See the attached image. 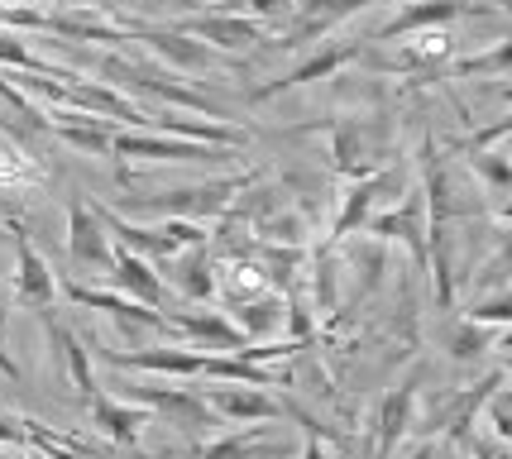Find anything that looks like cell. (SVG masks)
Segmentation results:
<instances>
[{"mask_svg":"<svg viewBox=\"0 0 512 459\" xmlns=\"http://www.w3.org/2000/svg\"><path fill=\"white\" fill-rule=\"evenodd\" d=\"M225 316L235 321V330L245 335L249 345H259V340H268V335H278V330H283L288 302H283V292H259V297H249V302L225 306Z\"/></svg>","mask_w":512,"mask_h":459,"instance_id":"obj_26","label":"cell"},{"mask_svg":"<svg viewBox=\"0 0 512 459\" xmlns=\"http://www.w3.org/2000/svg\"><path fill=\"white\" fill-rule=\"evenodd\" d=\"M407 459H441V440H436V436H426L422 445H417V450H412Z\"/></svg>","mask_w":512,"mask_h":459,"instance_id":"obj_36","label":"cell"},{"mask_svg":"<svg viewBox=\"0 0 512 459\" xmlns=\"http://www.w3.org/2000/svg\"><path fill=\"white\" fill-rule=\"evenodd\" d=\"M331 249L345 259V268L355 273V292H350L355 306L369 302V297L383 287V273H388V240L369 235V230H359V240L355 235H345V240H335Z\"/></svg>","mask_w":512,"mask_h":459,"instance_id":"obj_19","label":"cell"},{"mask_svg":"<svg viewBox=\"0 0 512 459\" xmlns=\"http://www.w3.org/2000/svg\"><path fill=\"white\" fill-rule=\"evenodd\" d=\"M163 273H168L163 287H173L182 302H211L216 297V254L206 244H187L173 259H163Z\"/></svg>","mask_w":512,"mask_h":459,"instance_id":"obj_22","label":"cell"},{"mask_svg":"<svg viewBox=\"0 0 512 459\" xmlns=\"http://www.w3.org/2000/svg\"><path fill=\"white\" fill-rule=\"evenodd\" d=\"M106 283H111L115 292L134 297V302L154 306V311H168V287H163L158 268L144 259V254H130V249H120V244H115L111 268H106Z\"/></svg>","mask_w":512,"mask_h":459,"instance_id":"obj_21","label":"cell"},{"mask_svg":"<svg viewBox=\"0 0 512 459\" xmlns=\"http://www.w3.org/2000/svg\"><path fill=\"white\" fill-rule=\"evenodd\" d=\"M283 407H288V402H283ZM288 412L297 416L302 426H307V440H302V455H297V459H335V455H331V445L321 440V426H316L312 416H302V412H297V407H288Z\"/></svg>","mask_w":512,"mask_h":459,"instance_id":"obj_32","label":"cell"},{"mask_svg":"<svg viewBox=\"0 0 512 459\" xmlns=\"http://www.w3.org/2000/svg\"><path fill=\"white\" fill-rule=\"evenodd\" d=\"M125 402H139V407H149V412L168 416L173 426H178L182 436H206L211 426H225L221 416L206 407V397L197 388H163V383H130V388H120Z\"/></svg>","mask_w":512,"mask_h":459,"instance_id":"obj_6","label":"cell"},{"mask_svg":"<svg viewBox=\"0 0 512 459\" xmlns=\"http://www.w3.org/2000/svg\"><path fill=\"white\" fill-rule=\"evenodd\" d=\"M441 345L450 350L455 364H479L484 354H493V350H503V345H508V326H484V321L460 316V321H450V326L441 330Z\"/></svg>","mask_w":512,"mask_h":459,"instance_id":"obj_25","label":"cell"},{"mask_svg":"<svg viewBox=\"0 0 512 459\" xmlns=\"http://www.w3.org/2000/svg\"><path fill=\"white\" fill-rule=\"evenodd\" d=\"M254 173H235L221 182H192V187H173V192H149V197H125L130 216H158V220H216L230 201L245 192Z\"/></svg>","mask_w":512,"mask_h":459,"instance_id":"obj_2","label":"cell"},{"mask_svg":"<svg viewBox=\"0 0 512 459\" xmlns=\"http://www.w3.org/2000/svg\"><path fill=\"white\" fill-rule=\"evenodd\" d=\"M417 393H422V369L412 373L407 383H398V388L379 402V412H374V459H393V450L407 440Z\"/></svg>","mask_w":512,"mask_h":459,"instance_id":"obj_18","label":"cell"},{"mask_svg":"<svg viewBox=\"0 0 512 459\" xmlns=\"http://www.w3.org/2000/svg\"><path fill=\"white\" fill-rule=\"evenodd\" d=\"M201 397H206V407L221 416L225 426H245V421H278V416H288V407L268 393V388H249V383H216V388H206Z\"/></svg>","mask_w":512,"mask_h":459,"instance_id":"obj_15","label":"cell"},{"mask_svg":"<svg viewBox=\"0 0 512 459\" xmlns=\"http://www.w3.org/2000/svg\"><path fill=\"white\" fill-rule=\"evenodd\" d=\"M469 321H484V326H508L512 321V292H493V297H474L465 306Z\"/></svg>","mask_w":512,"mask_h":459,"instance_id":"obj_30","label":"cell"},{"mask_svg":"<svg viewBox=\"0 0 512 459\" xmlns=\"http://www.w3.org/2000/svg\"><path fill=\"white\" fill-rule=\"evenodd\" d=\"M326 134H331V163L340 177H364L393 163V125L388 120L355 110V115L326 120Z\"/></svg>","mask_w":512,"mask_h":459,"instance_id":"obj_3","label":"cell"},{"mask_svg":"<svg viewBox=\"0 0 512 459\" xmlns=\"http://www.w3.org/2000/svg\"><path fill=\"white\" fill-rule=\"evenodd\" d=\"M0 445H29V440H24V426H15V421H0Z\"/></svg>","mask_w":512,"mask_h":459,"instance_id":"obj_35","label":"cell"},{"mask_svg":"<svg viewBox=\"0 0 512 459\" xmlns=\"http://www.w3.org/2000/svg\"><path fill=\"white\" fill-rule=\"evenodd\" d=\"M91 407V426L101 431L106 440L115 445H125V450H139V436H144V426H149V407H139V402H125V397H111L106 388H96L87 397Z\"/></svg>","mask_w":512,"mask_h":459,"instance_id":"obj_23","label":"cell"},{"mask_svg":"<svg viewBox=\"0 0 512 459\" xmlns=\"http://www.w3.org/2000/svg\"><path fill=\"white\" fill-rule=\"evenodd\" d=\"M508 134H512V120H493L489 130H474V139H465L460 149H465V153H474V149H489V144H503Z\"/></svg>","mask_w":512,"mask_h":459,"instance_id":"obj_33","label":"cell"},{"mask_svg":"<svg viewBox=\"0 0 512 459\" xmlns=\"http://www.w3.org/2000/svg\"><path fill=\"white\" fill-rule=\"evenodd\" d=\"M383 5V0H297L288 15V29H278V48H307L321 44L335 24H345L350 15Z\"/></svg>","mask_w":512,"mask_h":459,"instance_id":"obj_12","label":"cell"},{"mask_svg":"<svg viewBox=\"0 0 512 459\" xmlns=\"http://www.w3.org/2000/svg\"><path fill=\"white\" fill-rule=\"evenodd\" d=\"M508 63H512V44H498L489 53H474V58H460V63L446 67V77H493V82H503L508 77Z\"/></svg>","mask_w":512,"mask_h":459,"instance_id":"obj_28","label":"cell"},{"mask_svg":"<svg viewBox=\"0 0 512 459\" xmlns=\"http://www.w3.org/2000/svg\"><path fill=\"white\" fill-rule=\"evenodd\" d=\"M364 53H369V39H359V44H316V53H307V58L292 67V72H283V77H273V82H259V87L249 91L245 101H249V106H259V101H273V96H283V91H292V87L331 82L340 67L364 63Z\"/></svg>","mask_w":512,"mask_h":459,"instance_id":"obj_8","label":"cell"},{"mask_svg":"<svg viewBox=\"0 0 512 459\" xmlns=\"http://www.w3.org/2000/svg\"><path fill=\"white\" fill-rule=\"evenodd\" d=\"M402 5V0H398ZM474 5H465V0H407L393 20L383 24L379 34L369 39V44H383V39H402V34H422V29H446V24H455L460 15H469Z\"/></svg>","mask_w":512,"mask_h":459,"instance_id":"obj_24","label":"cell"},{"mask_svg":"<svg viewBox=\"0 0 512 459\" xmlns=\"http://www.w3.org/2000/svg\"><path fill=\"white\" fill-rule=\"evenodd\" d=\"M58 292H63L67 302H77V306H87V311H106L115 326H120V335L125 340H139V335H154V330H168V316L163 311H154V306H144V302H134V297H125V292H96V287L87 283H77V278H63L58 283Z\"/></svg>","mask_w":512,"mask_h":459,"instance_id":"obj_7","label":"cell"},{"mask_svg":"<svg viewBox=\"0 0 512 459\" xmlns=\"http://www.w3.org/2000/svg\"><path fill=\"white\" fill-rule=\"evenodd\" d=\"M130 44H149L158 63H173L182 72H216V48H206L201 39L182 34L173 24H139V20H120Z\"/></svg>","mask_w":512,"mask_h":459,"instance_id":"obj_11","label":"cell"},{"mask_svg":"<svg viewBox=\"0 0 512 459\" xmlns=\"http://www.w3.org/2000/svg\"><path fill=\"white\" fill-rule=\"evenodd\" d=\"M292 440L283 431H268V426H245V431H230L221 440H201L192 459H288Z\"/></svg>","mask_w":512,"mask_h":459,"instance_id":"obj_20","label":"cell"},{"mask_svg":"<svg viewBox=\"0 0 512 459\" xmlns=\"http://www.w3.org/2000/svg\"><path fill=\"white\" fill-rule=\"evenodd\" d=\"M364 230L379 235V240H388V244H407L417 273L431 263L426 259V197H422V187H407V201L393 206V211H374V216L364 220Z\"/></svg>","mask_w":512,"mask_h":459,"instance_id":"obj_13","label":"cell"},{"mask_svg":"<svg viewBox=\"0 0 512 459\" xmlns=\"http://www.w3.org/2000/svg\"><path fill=\"white\" fill-rule=\"evenodd\" d=\"M96 72H101V82L115 91H125V96H158V101H168V106H182V110H197L206 120H230V106L221 101H211L206 91L187 87L173 67H163L158 58H125V53H96L91 58Z\"/></svg>","mask_w":512,"mask_h":459,"instance_id":"obj_1","label":"cell"},{"mask_svg":"<svg viewBox=\"0 0 512 459\" xmlns=\"http://www.w3.org/2000/svg\"><path fill=\"white\" fill-rule=\"evenodd\" d=\"M240 153L245 149L178 139V134H158V130H115L111 134L115 163H235Z\"/></svg>","mask_w":512,"mask_h":459,"instance_id":"obj_4","label":"cell"},{"mask_svg":"<svg viewBox=\"0 0 512 459\" xmlns=\"http://www.w3.org/2000/svg\"><path fill=\"white\" fill-rule=\"evenodd\" d=\"M10 225V244H15V278H10V292H15V302L24 306V311H48L53 306V297H58V273H53V263L34 249V240H29V230H24L20 220L10 216L5 220Z\"/></svg>","mask_w":512,"mask_h":459,"instance_id":"obj_9","label":"cell"},{"mask_svg":"<svg viewBox=\"0 0 512 459\" xmlns=\"http://www.w3.org/2000/svg\"><path fill=\"white\" fill-rule=\"evenodd\" d=\"M163 316H168V330H178L182 345H192V350L235 354V350H245L249 345L225 311H173V306H168Z\"/></svg>","mask_w":512,"mask_h":459,"instance_id":"obj_17","label":"cell"},{"mask_svg":"<svg viewBox=\"0 0 512 459\" xmlns=\"http://www.w3.org/2000/svg\"><path fill=\"white\" fill-rule=\"evenodd\" d=\"M479 421L489 426L484 436L498 440V445H512V393L498 383L489 397H484V407H479Z\"/></svg>","mask_w":512,"mask_h":459,"instance_id":"obj_29","label":"cell"},{"mask_svg":"<svg viewBox=\"0 0 512 459\" xmlns=\"http://www.w3.org/2000/svg\"><path fill=\"white\" fill-rule=\"evenodd\" d=\"M67 254H72V263H77V268H96L101 278H106L111 254H115V244H111V235H106V225L96 220L91 201H82L77 192L67 197Z\"/></svg>","mask_w":512,"mask_h":459,"instance_id":"obj_14","label":"cell"},{"mask_svg":"<svg viewBox=\"0 0 512 459\" xmlns=\"http://www.w3.org/2000/svg\"><path fill=\"white\" fill-rule=\"evenodd\" d=\"M10 306H15V292H10V278H0V335L10 326Z\"/></svg>","mask_w":512,"mask_h":459,"instance_id":"obj_34","label":"cell"},{"mask_svg":"<svg viewBox=\"0 0 512 459\" xmlns=\"http://www.w3.org/2000/svg\"><path fill=\"white\" fill-rule=\"evenodd\" d=\"M67 5H87V10H115L120 0H67Z\"/></svg>","mask_w":512,"mask_h":459,"instance_id":"obj_38","label":"cell"},{"mask_svg":"<svg viewBox=\"0 0 512 459\" xmlns=\"http://www.w3.org/2000/svg\"><path fill=\"white\" fill-rule=\"evenodd\" d=\"M402 182H407V173L402 168H379V173H364V177H350V187L340 192V206H335L331 216V235H326V244L345 240V235H355V230H364V220L379 211V201H393L402 192Z\"/></svg>","mask_w":512,"mask_h":459,"instance_id":"obj_5","label":"cell"},{"mask_svg":"<svg viewBox=\"0 0 512 459\" xmlns=\"http://www.w3.org/2000/svg\"><path fill=\"white\" fill-rule=\"evenodd\" d=\"M0 373H5V378H15V383H20L24 373H20V364H15V359H10V354L0 350Z\"/></svg>","mask_w":512,"mask_h":459,"instance_id":"obj_37","label":"cell"},{"mask_svg":"<svg viewBox=\"0 0 512 459\" xmlns=\"http://www.w3.org/2000/svg\"><path fill=\"white\" fill-rule=\"evenodd\" d=\"M173 29L201 39L206 48H221V53H249V48L268 44V29L259 20H249L245 10H201V15H182V20H173Z\"/></svg>","mask_w":512,"mask_h":459,"instance_id":"obj_10","label":"cell"},{"mask_svg":"<svg viewBox=\"0 0 512 459\" xmlns=\"http://www.w3.org/2000/svg\"><path fill=\"white\" fill-rule=\"evenodd\" d=\"M292 5L297 0H245V15L259 24H283L292 15Z\"/></svg>","mask_w":512,"mask_h":459,"instance_id":"obj_31","label":"cell"},{"mask_svg":"<svg viewBox=\"0 0 512 459\" xmlns=\"http://www.w3.org/2000/svg\"><path fill=\"white\" fill-rule=\"evenodd\" d=\"M0 67L39 72V77H53V82H63V87L77 77V67H63V63H53V58H44V53H34L20 29H5V24H0Z\"/></svg>","mask_w":512,"mask_h":459,"instance_id":"obj_27","label":"cell"},{"mask_svg":"<svg viewBox=\"0 0 512 459\" xmlns=\"http://www.w3.org/2000/svg\"><path fill=\"white\" fill-rule=\"evenodd\" d=\"M44 316V335H48V350H53V369L63 373L67 383H72V393L87 402L101 383H96V373H91V350L87 340L77 335L72 326H63V321H53V311H39Z\"/></svg>","mask_w":512,"mask_h":459,"instance_id":"obj_16","label":"cell"}]
</instances>
